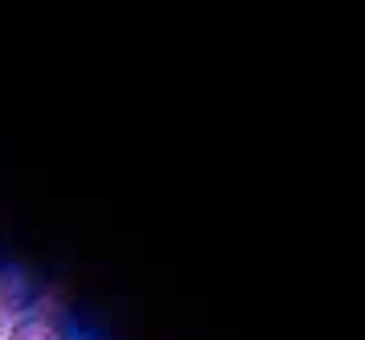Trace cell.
<instances>
[{
    "label": "cell",
    "instance_id": "cell-3",
    "mask_svg": "<svg viewBox=\"0 0 365 340\" xmlns=\"http://www.w3.org/2000/svg\"><path fill=\"white\" fill-rule=\"evenodd\" d=\"M0 328H4V316H0Z\"/></svg>",
    "mask_w": 365,
    "mask_h": 340
},
{
    "label": "cell",
    "instance_id": "cell-2",
    "mask_svg": "<svg viewBox=\"0 0 365 340\" xmlns=\"http://www.w3.org/2000/svg\"><path fill=\"white\" fill-rule=\"evenodd\" d=\"M9 340H74V332H70L66 316H53V311H25L17 324H13Z\"/></svg>",
    "mask_w": 365,
    "mask_h": 340
},
{
    "label": "cell",
    "instance_id": "cell-1",
    "mask_svg": "<svg viewBox=\"0 0 365 340\" xmlns=\"http://www.w3.org/2000/svg\"><path fill=\"white\" fill-rule=\"evenodd\" d=\"M37 304V283L25 267H0V316H25Z\"/></svg>",
    "mask_w": 365,
    "mask_h": 340
}]
</instances>
